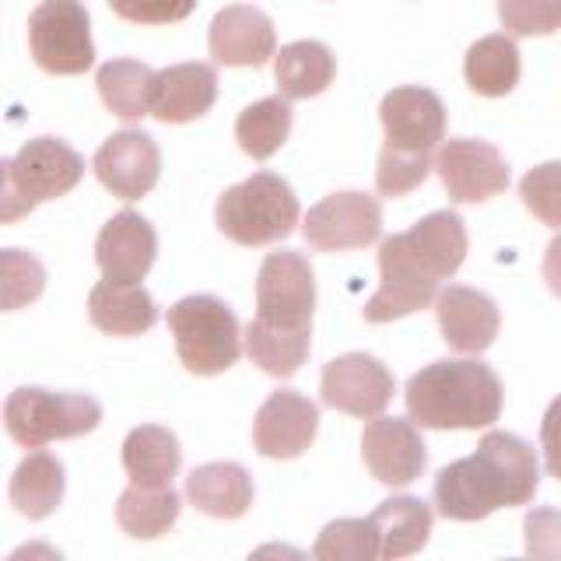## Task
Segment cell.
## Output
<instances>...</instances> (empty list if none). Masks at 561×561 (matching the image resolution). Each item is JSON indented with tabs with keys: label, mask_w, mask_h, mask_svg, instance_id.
<instances>
[{
	"label": "cell",
	"mask_w": 561,
	"mask_h": 561,
	"mask_svg": "<svg viewBox=\"0 0 561 561\" xmlns=\"http://www.w3.org/2000/svg\"><path fill=\"white\" fill-rule=\"evenodd\" d=\"M158 256V236L137 210H119L95 239V263L110 280H145Z\"/></svg>",
	"instance_id": "obj_19"
},
{
	"label": "cell",
	"mask_w": 561,
	"mask_h": 561,
	"mask_svg": "<svg viewBox=\"0 0 561 561\" xmlns=\"http://www.w3.org/2000/svg\"><path fill=\"white\" fill-rule=\"evenodd\" d=\"M28 46L46 75H84L95 64L88 8L81 0H43L28 14Z\"/></svg>",
	"instance_id": "obj_7"
},
{
	"label": "cell",
	"mask_w": 561,
	"mask_h": 561,
	"mask_svg": "<svg viewBox=\"0 0 561 561\" xmlns=\"http://www.w3.org/2000/svg\"><path fill=\"white\" fill-rule=\"evenodd\" d=\"M215 221L221 228V236L239 245H271L295 232L298 197L280 175L253 172L250 180H242L221 193L215 207Z\"/></svg>",
	"instance_id": "obj_4"
},
{
	"label": "cell",
	"mask_w": 561,
	"mask_h": 561,
	"mask_svg": "<svg viewBox=\"0 0 561 561\" xmlns=\"http://www.w3.org/2000/svg\"><path fill=\"white\" fill-rule=\"evenodd\" d=\"M316 428H320V408L295 390H277L256 411L253 446L267 460H295L312 446Z\"/></svg>",
	"instance_id": "obj_16"
},
{
	"label": "cell",
	"mask_w": 561,
	"mask_h": 561,
	"mask_svg": "<svg viewBox=\"0 0 561 561\" xmlns=\"http://www.w3.org/2000/svg\"><path fill=\"white\" fill-rule=\"evenodd\" d=\"M379 119L386 130V148L432 154L446 140V105L432 88L403 84L386 92Z\"/></svg>",
	"instance_id": "obj_12"
},
{
	"label": "cell",
	"mask_w": 561,
	"mask_h": 561,
	"mask_svg": "<svg viewBox=\"0 0 561 561\" xmlns=\"http://www.w3.org/2000/svg\"><path fill=\"white\" fill-rule=\"evenodd\" d=\"M99 421L102 408L88 393H49L43 386H22L4 403V428L25 449L88 435L99 428Z\"/></svg>",
	"instance_id": "obj_6"
},
{
	"label": "cell",
	"mask_w": 561,
	"mask_h": 561,
	"mask_svg": "<svg viewBox=\"0 0 561 561\" xmlns=\"http://www.w3.org/2000/svg\"><path fill=\"white\" fill-rule=\"evenodd\" d=\"M0 288H4V309H22L43 295L46 285V271L43 263L22 253V250H4L0 253Z\"/></svg>",
	"instance_id": "obj_34"
},
{
	"label": "cell",
	"mask_w": 561,
	"mask_h": 561,
	"mask_svg": "<svg viewBox=\"0 0 561 561\" xmlns=\"http://www.w3.org/2000/svg\"><path fill=\"white\" fill-rule=\"evenodd\" d=\"M540 449H543V463H548V473L561 481V397H554L551 408L543 411Z\"/></svg>",
	"instance_id": "obj_40"
},
{
	"label": "cell",
	"mask_w": 561,
	"mask_h": 561,
	"mask_svg": "<svg viewBox=\"0 0 561 561\" xmlns=\"http://www.w3.org/2000/svg\"><path fill=\"white\" fill-rule=\"evenodd\" d=\"M84 175V158L60 137L25 140L18 154L0 162V218L8 225L25 218L35 204L57 201Z\"/></svg>",
	"instance_id": "obj_3"
},
{
	"label": "cell",
	"mask_w": 561,
	"mask_h": 561,
	"mask_svg": "<svg viewBox=\"0 0 561 561\" xmlns=\"http://www.w3.org/2000/svg\"><path fill=\"white\" fill-rule=\"evenodd\" d=\"M88 320L110 337H140L158 323V306L140 280H99L88 295Z\"/></svg>",
	"instance_id": "obj_20"
},
{
	"label": "cell",
	"mask_w": 561,
	"mask_h": 561,
	"mask_svg": "<svg viewBox=\"0 0 561 561\" xmlns=\"http://www.w3.org/2000/svg\"><path fill=\"white\" fill-rule=\"evenodd\" d=\"M502 379L478 358L432 362L408 382V414L421 428H488L502 414Z\"/></svg>",
	"instance_id": "obj_2"
},
{
	"label": "cell",
	"mask_w": 561,
	"mask_h": 561,
	"mask_svg": "<svg viewBox=\"0 0 561 561\" xmlns=\"http://www.w3.org/2000/svg\"><path fill=\"white\" fill-rule=\"evenodd\" d=\"M183 449L175 443V435L162 425H140L127 435L123 443V470L134 484L145 488H162L172 484L180 473Z\"/></svg>",
	"instance_id": "obj_25"
},
{
	"label": "cell",
	"mask_w": 561,
	"mask_h": 561,
	"mask_svg": "<svg viewBox=\"0 0 561 561\" xmlns=\"http://www.w3.org/2000/svg\"><path fill=\"white\" fill-rule=\"evenodd\" d=\"M175 355L197 376L228 373L242 355V330L236 312L215 295H186L169 309Z\"/></svg>",
	"instance_id": "obj_5"
},
{
	"label": "cell",
	"mask_w": 561,
	"mask_h": 561,
	"mask_svg": "<svg viewBox=\"0 0 561 561\" xmlns=\"http://www.w3.org/2000/svg\"><path fill=\"white\" fill-rule=\"evenodd\" d=\"M428 172H432V154L382 148L379 165H376V190L382 197H403V193H411L425 183Z\"/></svg>",
	"instance_id": "obj_36"
},
{
	"label": "cell",
	"mask_w": 561,
	"mask_h": 561,
	"mask_svg": "<svg viewBox=\"0 0 561 561\" xmlns=\"http://www.w3.org/2000/svg\"><path fill=\"white\" fill-rule=\"evenodd\" d=\"M435 316H438V330H443V341L453 351H460V355H484L495 344L502 327V312L495 306V298L463 285H449L446 291H438Z\"/></svg>",
	"instance_id": "obj_17"
},
{
	"label": "cell",
	"mask_w": 561,
	"mask_h": 561,
	"mask_svg": "<svg viewBox=\"0 0 561 561\" xmlns=\"http://www.w3.org/2000/svg\"><path fill=\"white\" fill-rule=\"evenodd\" d=\"M99 95L105 102V110L119 119H140L151 116V102H154V84H158V70H151L140 60H110L99 67L95 75Z\"/></svg>",
	"instance_id": "obj_27"
},
{
	"label": "cell",
	"mask_w": 561,
	"mask_h": 561,
	"mask_svg": "<svg viewBox=\"0 0 561 561\" xmlns=\"http://www.w3.org/2000/svg\"><path fill=\"white\" fill-rule=\"evenodd\" d=\"M64 463L53 453H32L18 463L11 478V505L25 519H46L49 513H57V505L64 502Z\"/></svg>",
	"instance_id": "obj_28"
},
{
	"label": "cell",
	"mask_w": 561,
	"mask_h": 561,
	"mask_svg": "<svg viewBox=\"0 0 561 561\" xmlns=\"http://www.w3.org/2000/svg\"><path fill=\"white\" fill-rule=\"evenodd\" d=\"M508 35H551L561 28V0H499Z\"/></svg>",
	"instance_id": "obj_37"
},
{
	"label": "cell",
	"mask_w": 561,
	"mask_h": 561,
	"mask_svg": "<svg viewBox=\"0 0 561 561\" xmlns=\"http://www.w3.org/2000/svg\"><path fill=\"white\" fill-rule=\"evenodd\" d=\"M526 554L540 561H561V513L558 508H534L523 519Z\"/></svg>",
	"instance_id": "obj_39"
},
{
	"label": "cell",
	"mask_w": 561,
	"mask_h": 561,
	"mask_svg": "<svg viewBox=\"0 0 561 561\" xmlns=\"http://www.w3.org/2000/svg\"><path fill=\"white\" fill-rule=\"evenodd\" d=\"M540 484L537 453L513 432H488L478 453L438 470L435 508L456 523L488 519L495 508L534 502Z\"/></svg>",
	"instance_id": "obj_1"
},
{
	"label": "cell",
	"mask_w": 561,
	"mask_h": 561,
	"mask_svg": "<svg viewBox=\"0 0 561 561\" xmlns=\"http://www.w3.org/2000/svg\"><path fill=\"white\" fill-rule=\"evenodd\" d=\"M180 508H183V502L172 491V484H162V488L130 484L119 495L116 519L130 537L151 540V537H162L169 526L180 519Z\"/></svg>",
	"instance_id": "obj_31"
},
{
	"label": "cell",
	"mask_w": 561,
	"mask_h": 561,
	"mask_svg": "<svg viewBox=\"0 0 561 561\" xmlns=\"http://www.w3.org/2000/svg\"><path fill=\"white\" fill-rule=\"evenodd\" d=\"M403 239L443 280H449L467 260V228L456 210H435V215L421 218L403 232Z\"/></svg>",
	"instance_id": "obj_29"
},
{
	"label": "cell",
	"mask_w": 561,
	"mask_h": 561,
	"mask_svg": "<svg viewBox=\"0 0 561 561\" xmlns=\"http://www.w3.org/2000/svg\"><path fill=\"white\" fill-rule=\"evenodd\" d=\"M253 478L239 463H204L186 478V499L193 508L215 519H239L253 505Z\"/></svg>",
	"instance_id": "obj_22"
},
{
	"label": "cell",
	"mask_w": 561,
	"mask_h": 561,
	"mask_svg": "<svg viewBox=\"0 0 561 561\" xmlns=\"http://www.w3.org/2000/svg\"><path fill=\"white\" fill-rule=\"evenodd\" d=\"M519 49L508 35H484L470 49L463 60V75L470 92L484 99H502L519 84Z\"/></svg>",
	"instance_id": "obj_30"
},
{
	"label": "cell",
	"mask_w": 561,
	"mask_h": 561,
	"mask_svg": "<svg viewBox=\"0 0 561 561\" xmlns=\"http://www.w3.org/2000/svg\"><path fill=\"white\" fill-rule=\"evenodd\" d=\"M288 134H291V105L285 95L245 105L236 119L239 148L250 158H256V162H267L271 154H277L280 145L288 140Z\"/></svg>",
	"instance_id": "obj_32"
},
{
	"label": "cell",
	"mask_w": 561,
	"mask_h": 561,
	"mask_svg": "<svg viewBox=\"0 0 561 561\" xmlns=\"http://www.w3.org/2000/svg\"><path fill=\"white\" fill-rule=\"evenodd\" d=\"M245 341V355L253 358L267 376L288 379L309 358V344H312V327H277L253 316V323L242 333Z\"/></svg>",
	"instance_id": "obj_24"
},
{
	"label": "cell",
	"mask_w": 561,
	"mask_h": 561,
	"mask_svg": "<svg viewBox=\"0 0 561 561\" xmlns=\"http://www.w3.org/2000/svg\"><path fill=\"white\" fill-rule=\"evenodd\" d=\"M207 46L210 57L225 67H263L277 53V35L271 18L260 8L232 4L215 14Z\"/></svg>",
	"instance_id": "obj_18"
},
{
	"label": "cell",
	"mask_w": 561,
	"mask_h": 561,
	"mask_svg": "<svg viewBox=\"0 0 561 561\" xmlns=\"http://www.w3.org/2000/svg\"><path fill=\"white\" fill-rule=\"evenodd\" d=\"M543 280H548V288L561 298V236L551 239L548 253H543Z\"/></svg>",
	"instance_id": "obj_41"
},
{
	"label": "cell",
	"mask_w": 561,
	"mask_h": 561,
	"mask_svg": "<svg viewBox=\"0 0 561 561\" xmlns=\"http://www.w3.org/2000/svg\"><path fill=\"white\" fill-rule=\"evenodd\" d=\"M316 277L302 253L280 250L260 263L256 316L277 327H312Z\"/></svg>",
	"instance_id": "obj_10"
},
{
	"label": "cell",
	"mask_w": 561,
	"mask_h": 561,
	"mask_svg": "<svg viewBox=\"0 0 561 561\" xmlns=\"http://www.w3.org/2000/svg\"><path fill=\"white\" fill-rule=\"evenodd\" d=\"M110 8L134 25H175L197 11V0H110Z\"/></svg>",
	"instance_id": "obj_38"
},
{
	"label": "cell",
	"mask_w": 561,
	"mask_h": 561,
	"mask_svg": "<svg viewBox=\"0 0 561 561\" xmlns=\"http://www.w3.org/2000/svg\"><path fill=\"white\" fill-rule=\"evenodd\" d=\"M362 456L368 473L386 488L411 484L428 467V446L414 417H373L362 432Z\"/></svg>",
	"instance_id": "obj_13"
},
{
	"label": "cell",
	"mask_w": 561,
	"mask_h": 561,
	"mask_svg": "<svg viewBox=\"0 0 561 561\" xmlns=\"http://www.w3.org/2000/svg\"><path fill=\"white\" fill-rule=\"evenodd\" d=\"M379 291L365 302V323H393L400 316L428 309L443 285V277L411 250L403 232L379 245Z\"/></svg>",
	"instance_id": "obj_8"
},
{
	"label": "cell",
	"mask_w": 561,
	"mask_h": 561,
	"mask_svg": "<svg viewBox=\"0 0 561 561\" xmlns=\"http://www.w3.org/2000/svg\"><path fill=\"white\" fill-rule=\"evenodd\" d=\"M320 397L351 417H379L393 400V373L365 351H351L323 368Z\"/></svg>",
	"instance_id": "obj_11"
},
{
	"label": "cell",
	"mask_w": 561,
	"mask_h": 561,
	"mask_svg": "<svg viewBox=\"0 0 561 561\" xmlns=\"http://www.w3.org/2000/svg\"><path fill=\"white\" fill-rule=\"evenodd\" d=\"M382 232V207L376 197L358 190L333 193V197L309 207L302 221V236L312 250L341 253V250H365Z\"/></svg>",
	"instance_id": "obj_9"
},
{
	"label": "cell",
	"mask_w": 561,
	"mask_h": 561,
	"mask_svg": "<svg viewBox=\"0 0 561 561\" xmlns=\"http://www.w3.org/2000/svg\"><path fill=\"white\" fill-rule=\"evenodd\" d=\"M438 180L456 204H481L508 186V165L495 145L473 137L446 140L435 154Z\"/></svg>",
	"instance_id": "obj_14"
},
{
	"label": "cell",
	"mask_w": 561,
	"mask_h": 561,
	"mask_svg": "<svg viewBox=\"0 0 561 561\" xmlns=\"http://www.w3.org/2000/svg\"><path fill=\"white\" fill-rule=\"evenodd\" d=\"M376 526V540H379V558L393 561V558H408L417 554L428 543L432 534V505L421 502L414 495H393L379 502V508L373 516Z\"/></svg>",
	"instance_id": "obj_23"
},
{
	"label": "cell",
	"mask_w": 561,
	"mask_h": 561,
	"mask_svg": "<svg viewBox=\"0 0 561 561\" xmlns=\"http://www.w3.org/2000/svg\"><path fill=\"white\" fill-rule=\"evenodd\" d=\"M92 169L113 197L140 201L162 175V151L145 130H119L95 151Z\"/></svg>",
	"instance_id": "obj_15"
},
{
	"label": "cell",
	"mask_w": 561,
	"mask_h": 561,
	"mask_svg": "<svg viewBox=\"0 0 561 561\" xmlns=\"http://www.w3.org/2000/svg\"><path fill=\"white\" fill-rule=\"evenodd\" d=\"M320 561H373L379 558V540L373 519H337L320 534L312 548Z\"/></svg>",
	"instance_id": "obj_33"
},
{
	"label": "cell",
	"mask_w": 561,
	"mask_h": 561,
	"mask_svg": "<svg viewBox=\"0 0 561 561\" xmlns=\"http://www.w3.org/2000/svg\"><path fill=\"white\" fill-rule=\"evenodd\" d=\"M519 201L530 215L561 228V162H543L519 180Z\"/></svg>",
	"instance_id": "obj_35"
},
{
	"label": "cell",
	"mask_w": 561,
	"mask_h": 561,
	"mask_svg": "<svg viewBox=\"0 0 561 561\" xmlns=\"http://www.w3.org/2000/svg\"><path fill=\"white\" fill-rule=\"evenodd\" d=\"M333 75H337V60H333V53L323 43L306 39V43L280 46V53H274L277 92L288 102L323 95L333 84Z\"/></svg>",
	"instance_id": "obj_26"
},
{
	"label": "cell",
	"mask_w": 561,
	"mask_h": 561,
	"mask_svg": "<svg viewBox=\"0 0 561 561\" xmlns=\"http://www.w3.org/2000/svg\"><path fill=\"white\" fill-rule=\"evenodd\" d=\"M218 99V75L210 64H175L158 70L151 116L162 123H193Z\"/></svg>",
	"instance_id": "obj_21"
}]
</instances>
